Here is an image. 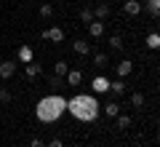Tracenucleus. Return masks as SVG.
Segmentation results:
<instances>
[{
  "label": "nucleus",
  "mask_w": 160,
  "mask_h": 147,
  "mask_svg": "<svg viewBox=\"0 0 160 147\" xmlns=\"http://www.w3.org/2000/svg\"><path fill=\"white\" fill-rule=\"evenodd\" d=\"M64 110H67V99L59 96V94H51V96H46V99L38 102L35 115H38V120H43V123H53V120L62 118Z\"/></svg>",
  "instance_id": "nucleus-1"
},
{
  "label": "nucleus",
  "mask_w": 160,
  "mask_h": 147,
  "mask_svg": "<svg viewBox=\"0 0 160 147\" xmlns=\"http://www.w3.org/2000/svg\"><path fill=\"white\" fill-rule=\"evenodd\" d=\"M67 110H69L78 120H93V118L99 115V102L93 99V96L80 94V96H72V99L67 102Z\"/></svg>",
  "instance_id": "nucleus-2"
},
{
  "label": "nucleus",
  "mask_w": 160,
  "mask_h": 147,
  "mask_svg": "<svg viewBox=\"0 0 160 147\" xmlns=\"http://www.w3.org/2000/svg\"><path fill=\"white\" fill-rule=\"evenodd\" d=\"M91 88L96 91V94H107V91H109V80L104 78V75H99V78L91 80Z\"/></svg>",
  "instance_id": "nucleus-3"
},
{
  "label": "nucleus",
  "mask_w": 160,
  "mask_h": 147,
  "mask_svg": "<svg viewBox=\"0 0 160 147\" xmlns=\"http://www.w3.org/2000/svg\"><path fill=\"white\" fill-rule=\"evenodd\" d=\"M13 72H16V62H11V59L0 62V78H11Z\"/></svg>",
  "instance_id": "nucleus-4"
},
{
  "label": "nucleus",
  "mask_w": 160,
  "mask_h": 147,
  "mask_svg": "<svg viewBox=\"0 0 160 147\" xmlns=\"http://www.w3.org/2000/svg\"><path fill=\"white\" fill-rule=\"evenodd\" d=\"M91 13H93V19H99V22H104V19L109 16V6H107V3H102V0H99V6L93 8Z\"/></svg>",
  "instance_id": "nucleus-5"
},
{
  "label": "nucleus",
  "mask_w": 160,
  "mask_h": 147,
  "mask_svg": "<svg viewBox=\"0 0 160 147\" xmlns=\"http://www.w3.org/2000/svg\"><path fill=\"white\" fill-rule=\"evenodd\" d=\"M43 38H46V40H53V43H62V40H64V32H62L59 27H51V29L43 32Z\"/></svg>",
  "instance_id": "nucleus-6"
},
{
  "label": "nucleus",
  "mask_w": 160,
  "mask_h": 147,
  "mask_svg": "<svg viewBox=\"0 0 160 147\" xmlns=\"http://www.w3.org/2000/svg\"><path fill=\"white\" fill-rule=\"evenodd\" d=\"M126 13L128 16H136V13H142V3H139V0H126Z\"/></svg>",
  "instance_id": "nucleus-7"
},
{
  "label": "nucleus",
  "mask_w": 160,
  "mask_h": 147,
  "mask_svg": "<svg viewBox=\"0 0 160 147\" xmlns=\"http://www.w3.org/2000/svg\"><path fill=\"white\" fill-rule=\"evenodd\" d=\"M72 51L80 54V56H86V54H91V45H88L86 40H75V43H72Z\"/></svg>",
  "instance_id": "nucleus-8"
},
{
  "label": "nucleus",
  "mask_w": 160,
  "mask_h": 147,
  "mask_svg": "<svg viewBox=\"0 0 160 147\" xmlns=\"http://www.w3.org/2000/svg\"><path fill=\"white\" fill-rule=\"evenodd\" d=\"M88 32H91V38H102V35H104V22H99V19L91 22V24H88Z\"/></svg>",
  "instance_id": "nucleus-9"
},
{
  "label": "nucleus",
  "mask_w": 160,
  "mask_h": 147,
  "mask_svg": "<svg viewBox=\"0 0 160 147\" xmlns=\"http://www.w3.org/2000/svg\"><path fill=\"white\" fill-rule=\"evenodd\" d=\"M67 72H69V64L64 62V59H59V62L53 64V75H56V78H64Z\"/></svg>",
  "instance_id": "nucleus-10"
},
{
  "label": "nucleus",
  "mask_w": 160,
  "mask_h": 147,
  "mask_svg": "<svg viewBox=\"0 0 160 147\" xmlns=\"http://www.w3.org/2000/svg\"><path fill=\"white\" fill-rule=\"evenodd\" d=\"M64 78H67V83H69V86H80V80H83V72H80V70H69Z\"/></svg>",
  "instance_id": "nucleus-11"
},
{
  "label": "nucleus",
  "mask_w": 160,
  "mask_h": 147,
  "mask_svg": "<svg viewBox=\"0 0 160 147\" xmlns=\"http://www.w3.org/2000/svg\"><path fill=\"white\" fill-rule=\"evenodd\" d=\"M131 70H133V64L128 62V59H123V62L118 64V75H120V78H128V75H131Z\"/></svg>",
  "instance_id": "nucleus-12"
},
{
  "label": "nucleus",
  "mask_w": 160,
  "mask_h": 147,
  "mask_svg": "<svg viewBox=\"0 0 160 147\" xmlns=\"http://www.w3.org/2000/svg\"><path fill=\"white\" fill-rule=\"evenodd\" d=\"M104 113H107L109 118H118V115H120V104H118V102H109V104H104Z\"/></svg>",
  "instance_id": "nucleus-13"
},
{
  "label": "nucleus",
  "mask_w": 160,
  "mask_h": 147,
  "mask_svg": "<svg viewBox=\"0 0 160 147\" xmlns=\"http://www.w3.org/2000/svg\"><path fill=\"white\" fill-rule=\"evenodd\" d=\"M109 91H112V94H123V91H126V80L120 78V80H115V83H109Z\"/></svg>",
  "instance_id": "nucleus-14"
},
{
  "label": "nucleus",
  "mask_w": 160,
  "mask_h": 147,
  "mask_svg": "<svg viewBox=\"0 0 160 147\" xmlns=\"http://www.w3.org/2000/svg\"><path fill=\"white\" fill-rule=\"evenodd\" d=\"M40 75V64L38 62H29L27 64V78H38Z\"/></svg>",
  "instance_id": "nucleus-15"
},
{
  "label": "nucleus",
  "mask_w": 160,
  "mask_h": 147,
  "mask_svg": "<svg viewBox=\"0 0 160 147\" xmlns=\"http://www.w3.org/2000/svg\"><path fill=\"white\" fill-rule=\"evenodd\" d=\"M19 59H24V62H32V51H29V45H22V48H19Z\"/></svg>",
  "instance_id": "nucleus-16"
},
{
  "label": "nucleus",
  "mask_w": 160,
  "mask_h": 147,
  "mask_svg": "<svg viewBox=\"0 0 160 147\" xmlns=\"http://www.w3.org/2000/svg\"><path fill=\"white\" fill-rule=\"evenodd\" d=\"M131 104H133V107H144V94H139V91L131 94Z\"/></svg>",
  "instance_id": "nucleus-17"
},
{
  "label": "nucleus",
  "mask_w": 160,
  "mask_h": 147,
  "mask_svg": "<svg viewBox=\"0 0 160 147\" xmlns=\"http://www.w3.org/2000/svg\"><path fill=\"white\" fill-rule=\"evenodd\" d=\"M147 45H149V48H152V51H155V48H158V45H160V35H158V32H152V35H149V38H147Z\"/></svg>",
  "instance_id": "nucleus-18"
},
{
  "label": "nucleus",
  "mask_w": 160,
  "mask_h": 147,
  "mask_svg": "<svg viewBox=\"0 0 160 147\" xmlns=\"http://www.w3.org/2000/svg\"><path fill=\"white\" fill-rule=\"evenodd\" d=\"M109 45H112L115 51H120V48H123V38H120V35H112V38H109Z\"/></svg>",
  "instance_id": "nucleus-19"
},
{
  "label": "nucleus",
  "mask_w": 160,
  "mask_h": 147,
  "mask_svg": "<svg viewBox=\"0 0 160 147\" xmlns=\"http://www.w3.org/2000/svg\"><path fill=\"white\" fill-rule=\"evenodd\" d=\"M107 62H109V59H107V54H93V64H96V67H104Z\"/></svg>",
  "instance_id": "nucleus-20"
},
{
  "label": "nucleus",
  "mask_w": 160,
  "mask_h": 147,
  "mask_svg": "<svg viewBox=\"0 0 160 147\" xmlns=\"http://www.w3.org/2000/svg\"><path fill=\"white\" fill-rule=\"evenodd\" d=\"M147 8L152 11V16H158L160 13V0H147Z\"/></svg>",
  "instance_id": "nucleus-21"
},
{
  "label": "nucleus",
  "mask_w": 160,
  "mask_h": 147,
  "mask_svg": "<svg viewBox=\"0 0 160 147\" xmlns=\"http://www.w3.org/2000/svg\"><path fill=\"white\" fill-rule=\"evenodd\" d=\"M40 16H43V19H51L53 16V6H48V3H46V6H40Z\"/></svg>",
  "instance_id": "nucleus-22"
},
{
  "label": "nucleus",
  "mask_w": 160,
  "mask_h": 147,
  "mask_svg": "<svg viewBox=\"0 0 160 147\" xmlns=\"http://www.w3.org/2000/svg\"><path fill=\"white\" fill-rule=\"evenodd\" d=\"M131 126V118L128 115H118V129H128Z\"/></svg>",
  "instance_id": "nucleus-23"
},
{
  "label": "nucleus",
  "mask_w": 160,
  "mask_h": 147,
  "mask_svg": "<svg viewBox=\"0 0 160 147\" xmlns=\"http://www.w3.org/2000/svg\"><path fill=\"white\" fill-rule=\"evenodd\" d=\"M11 102V91L8 88H0V104H8Z\"/></svg>",
  "instance_id": "nucleus-24"
},
{
  "label": "nucleus",
  "mask_w": 160,
  "mask_h": 147,
  "mask_svg": "<svg viewBox=\"0 0 160 147\" xmlns=\"http://www.w3.org/2000/svg\"><path fill=\"white\" fill-rule=\"evenodd\" d=\"M80 19L91 24V22H93V13H91V8H83V11H80Z\"/></svg>",
  "instance_id": "nucleus-25"
},
{
  "label": "nucleus",
  "mask_w": 160,
  "mask_h": 147,
  "mask_svg": "<svg viewBox=\"0 0 160 147\" xmlns=\"http://www.w3.org/2000/svg\"><path fill=\"white\" fill-rule=\"evenodd\" d=\"M48 86H62V78H56V75H53V78H48Z\"/></svg>",
  "instance_id": "nucleus-26"
},
{
  "label": "nucleus",
  "mask_w": 160,
  "mask_h": 147,
  "mask_svg": "<svg viewBox=\"0 0 160 147\" xmlns=\"http://www.w3.org/2000/svg\"><path fill=\"white\" fill-rule=\"evenodd\" d=\"M29 147H46V142H43V139H32V142H29Z\"/></svg>",
  "instance_id": "nucleus-27"
},
{
  "label": "nucleus",
  "mask_w": 160,
  "mask_h": 147,
  "mask_svg": "<svg viewBox=\"0 0 160 147\" xmlns=\"http://www.w3.org/2000/svg\"><path fill=\"white\" fill-rule=\"evenodd\" d=\"M46 147H64V144H62V139H53V142H48Z\"/></svg>",
  "instance_id": "nucleus-28"
}]
</instances>
